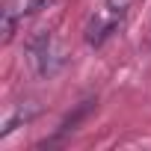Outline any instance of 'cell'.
<instances>
[{
	"label": "cell",
	"mask_w": 151,
	"mask_h": 151,
	"mask_svg": "<svg viewBox=\"0 0 151 151\" xmlns=\"http://www.w3.org/2000/svg\"><path fill=\"white\" fill-rule=\"evenodd\" d=\"M47 3H50V0H27V9H24V12H27V15H33V12H39V9H45Z\"/></svg>",
	"instance_id": "cell-5"
},
{
	"label": "cell",
	"mask_w": 151,
	"mask_h": 151,
	"mask_svg": "<svg viewBox=\"0 0 151 151\" xmlns=\"http://www.w3.org/2000/svg\"><path fill=\"white\" fill-rule=\"evenodd\" d=\"M39 116V104H33V101H24V104H15L12 107V113L3 119V127H0V136H9L15 127H21V124H27V122H33Z\"/></svg>",
	"instance_id": "cell-3"
},
{
	"label": "cell",
	"mask_w": 151,
	"mask_h": 151,
	"mask_svg": "<svg viewBox=\"0 0 151 151\" xmlns=\"http://www.w3.org/2000/svg\"><path fill=\"white\" fill-rule=\"evenodd\" d=\"M12 36H15V9L6 6V12H3V42H9Z\"/></svg>",
	"instance_id": "cell-4"
},
{
	"label": "cell",
	"mask_w": 151,
	"mask_h": 151,
	"mask_svg": "<svg viewBox=\"0 0 151 151\" xmlns=\"http://www.w3.org/2000/svg\"><path fill=\"white\" fill-rule=\"evenodd\" d=\"M27 50H30V62L36 65V71L42 74V77H50V74H56L65 65V53H62V47L56 45V39L50 33L36 36Z\"/></svg>",
	"instance_id": "cell-2"
},
{
	"label": "cell",
	"mask_w": 151,
	"mask_h": 151,
	"mask_svg": "<svg viewBox=\"0 0 151 151\" xmlns=\"http://www.w3.org/2000/svg\"><path fill=\"white\" fill-rule=\"evenodd\" d=\"M124 9H119V6H113L110 0H104V6L101 9H95V15L89 18V24H86V30H83V36H86V45H92V47H101L119 27H122V21H124Z\"/></svg>",
	"instance_id": "cell-1"
}]
</instances>
